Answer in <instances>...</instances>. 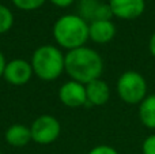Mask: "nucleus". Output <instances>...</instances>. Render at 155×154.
Returning <instances> with one entry per match:
<instances>
[{"mask_svg":"<svg viewBox=\"0 0 155 154\" xmlns=\"http://www.w3.org/2000/svg\"><path fill=\"white\" fill-rule=\"evenodd\" d=\"M102 71L104 60L98 52L88 46H80L65 53V72L72 81L87 85L101 78Z\"/></svg>","mask_w":155,"mask_h":154,"instance_id":"nucleus-1","label":"nucleus"},{"mask_svg":"<svg viewBox=\"0 0 155 154\" xmlns=\"http://www.w3.org/2000/svg\"><path fill=\"white\" fill-rule=\"evenodd\" d=\"M53 38L60 48L67 51L84 46L88 40V22H86L80 15L67 14L54 22Z\"/></svg>","mask_w":155,"mask_h":154,"instance_id":"nucleus-2","label":"nucleus"},{"mask_svg":"<svg viewBox=\"0 0 155 154\" xmlns=\"http://www.w3.org/2000/svg\"><path fill=\"white\" fill-rule=\"evenodd\" d=\"M33 72L41 81H56L65 72V55L56 45H41L31 55Z\"/></svg>","mask_w":155,"mask_h":154,"instance_id":"nucleus-3","label":"nucleus"},{"mask_svg":"<svg viewBox=\"0 0 155 154\" xmlns=\"http://www.w3.org/2000/svg\"><path fill=\"white\" fill-rule=\"evenodd\" d=\"M117 93L127 104H139L146 98L147 82L136 71H127L117 81Z\"/></svg>","mask_w":155,"mask_h":154,"instance_id":"nucleus-4","label":"nucleus"},{"mask_svg":"<svg viewBox=\"0 0 155 154\" xmlns=\"http://www.w3.org/2000/svg\"><path fill=\"white\" fill-rule=\"evenodd\" d=\"M30 131H31L33 142L46 146L56 142L61 132V126L59 120L52 115H41L31 123Z\"/></svg>","mask_w":155,"mask_h":154,"instance_id":"nucleus-5","label":"nucleus"},{"mask_svg":"<svg viewBox=\"0 0 155 154\" xmlns=\"http://www.w3.org/2000/svg\"><path fill=\"white\" fill-rule=\"evenodd\" d=\"M33 75L34 72L31 68V63L25 59H12L5 64L3 78L12 86H23L29 83Z\"/></svg>","mask_w":155,"mask_h":154,"instance_id":"nucleus-6","label":"nucleus"},{"mask_svg":"<svg viewBox=\"0 0 155 154\" xmlns=\"http://www.w3.org/2000/svg\"><path fill=\"white\" fill-rule=\"evenodd\" d=\"M59 100L63 105L68 108H80L86 106L87 95H86V85L70 79L63 83L59 89Z\"/></svg>","mask_w":155,"mask_h":154,"instance_id":"nucleus-7","label":"nucleus"},{"mask_svg":"<svg viewBox=\"0 0 155 154\" xmlns=\"http://www.w3.org/2000/svg\"><path fill=\"white\" fill-rule=\"evenodd\" d=\"M113 15L120 19H136L144 12V0H109Z\"/></svg>","mask_w":155,"mask_h":154,"instance_id":"nucleus-8","label":"nucleus"},{"mask_svg":"<svg viewBox=\"0 0 155 154\" xmlns=\"http://www.w3.org/2000/svg\"><path fill=\"white\" fill-rule=\"evenodd\" d=\"M80 16L86 22L93 21H109L113 16L109 3L99 2V0H80L79 3Z\"/></svg>","mask_w":155,"mask_h":154,"instance_id":"nucleus-9","label":"nucleus"},{"mask_svg":"<svg viewBox=\"0 0 155 154\" xmlns=\"http://www.w3.org/2000/svg\"><path fill=\"white\" fill-rule=\"evenodd\" d=\"M86 95H87V102L86 106H101L109 101L110 98V89L109 85L105 81L94 79L86 85Z\"/></svg>","mask_w":155,"mask_h":154,"instance_id":"nucleus-10","label":"nucleus"},{"mask_svg":"<svg viewBox=\"0 0 155 154\" xmlns=\"http://www.w3.org/2000/svg\"><path fill=\"white\" fill-rule=\"evenodd\" d=\"M116 34V26L112 21H93L88 23V40L97 44H107Z\"/></svg>","mask_w":155,"mask_h":154,"instance_id":"nucleus-11","label":"nucleus"},{"mask_svg":"<svg viewBox=\"0 0 155 154\" xmlns=\"http://www.w3.org/2000/svg\"><path fill=\"white\" fill-rule=\"evenodd\" d=\"M4 139L10 146L23 147L31 142V131L25 124H12L5 130Z\"/></svg>","mask_w":155,"mask_h":154,"instance_id":"nucleus-12","label":"nucleus"},{"mask_svg":"<svg viewBox=\"0 0 155 154\" xmlns=\"http://www.w3.org/2000/svg\"><path fill=\"white\" fill-rule=\"evenodd\" d=\"M140 122L148 128H155V94L148 95L140 102Z\"/></svg>","mask_w":155,"mask_h":154,"instance_id":"nucleus-13","label":"nucleus"},{"mask_svg":"<svg viewBox=\"0 0 155 154\" xmlns=\"http://www.w3.org/2000/svg\"><path fill=\"white\" fill-rule=\"evenodd\" d=\"M14 25V15L10 8L0 4V34H5L10 32Z\"/></svg>","mask_w":155,"mask_h":154,"instance_id":"nucleus-14","label":"nucleus"},{"mask_svg":"<svg viewBox=\"0 0 155 154\" xmlns=\"http://www.w3.org/2000/svg\"><path fill=\"white\" fill-rule=\"evenodd\" d=\"M46 0H12L14 5L22 11H34L38 10Z\"/></svg>","mask_w":155,"mask_h":154,"instance_id":"nucleus-15","label":"nucleus"},{"mask_svg":"<svg viewBox=\"0 0 155 154\" xmlns=\"http://www.w3.org/2000/svg\"><path fill=\"white\" fill-rule=\"evenodd\" d=\"M142 150L143 154H155V134L146 138V141L143 142Z\"/></svg>","mask_w":155,"mask_h":154,"instance_id":"nucleus-16","label":"nucleus"},{"mask_svg":"<svg viewBox=\"0 0 155 154\" xmlns=\"http://www.w3.org/2000/svg\"><path fill=\"white\" fill-rule=\"evenodd\" d=\"M87 154H118V153H117V150L113 149L112 146H107V145H99V146L93 147Z\"/></svg>","mask_w":155,"mask_h":154,"instance_id":"nucleus-17","label":"nucleus"},{"mask_svg":"<svg viewBox=\"0 0 155 154\" xmlns=\"http://www.w3.org/2000/svg\"><path fill=\"white\" fill-rule=\"evenodd\" d=\"M49 2H51L52 4L60 7V8H67V7H70L75 0H49Z\"/></svg>","mask_w":155,"mask_h":154,"instance_id":"nucleus-18","label":"nucleus"},{"mask_svg":"<svg viewBox=\"0 0 155 154\" xmlns=\"http://www.w3.org/2000/svg\"><path fill=\"white\" fill-rule=\"evenodd\" d=\"M5 64H7V62H5V57H4V55H3V52L0 51V78H3Z\"/></svg>","mask_w":155,"mask_h":154,"instance_id":"nucleus-19","label":"nucleus"},{"mask_svg":"<svg viewBox=\"0 0 155 154\" xmlns=\"http://www.w3.org/2000/svg\"><path fill=\"white\" fill-rule=\"evenodd\" d=\"M150 52H151V55L155 57V33L151 35V38H150Z\"/></svg>","mask_w":155,"mask_h":154,"instance_id":"nucleus-20","label":"nucleus"},{"mask_svg":"<svg viewBox=\"0 0 155 154\" xmlns=\"http://www.w3.org/2000/svg\"><path fill=\"white\" fill-rule=\"evenodd\" d=\"M0 154H2V153H0Z\"/></svg>","mask_w":155,"mask_h":154,"instance_id":"nucleus-21","label":"nucleus"}]
</instances>
